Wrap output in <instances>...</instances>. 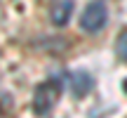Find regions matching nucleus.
Listing matches in <instances>:
<instances>
[{
  "label": "nucleus",
  "mask_w": 127,
  "mask_h": 118,
  "mask_svg": "<svg viewBox=\"0 0 127 118\" xmlns=\"http://www.w3.org/2000/svg\"><path fill=\"white\" fill-rule=\"evenodd\" d=\"M59 95H61L59 80L40 83V85L35 87V92H33V111H35L38 116H47L54 109V104L59 102Z\"/></svg>",
  "instance_id": "f257e3e1"
},
{
  "label": "nucleus",
  "mask_w": 127,
  "mask_h": 118,
  "mask_svg": "<svg viewBox=\"0 0 127 118\" xmlns=\"http://www.w3.org/2000/svg\"><path fill=\"white\" fill-rule=\"evenodd\" d=\"M106 19H108V9H106V2L101 0H92L85 7L80 17V28L85 33H99L101 28L106 26Z\"/></svg>",
  "instance_id": "f03ea898"
},
{
  "label": "nucleus",
  "mask_w": 127,
  "mask_h": 118,
  "mask_svg": "<svg viewBox=\"0 0 127 118\" xmlns=\"http://www.w3.org/2000/svg\"><path fill=\"white\" fill-rule=\"evenodd\" d=\"M73 7H75V2L73 0H59V2L52 7V24L54 26H64V24H68V19H71L73 14Z\"/></svg>",
  "instance_id": "7ed1b4c3"
},
{
  "label": "nucleus",
  "mask_w": 127,
  "mask_h": 118,
  "mask_svg": "<svg viewBox=\"0 0 127 118\" xmlns=\"http://www.w3.org/2000/svg\"><path fill=\"white\" fill-rule=\"evenodd\" d=\"M71 87H73V92H75L78 97H82V95H87V92L92 90V78L87 76V73H82V71L71 73Z\"/></svg>",
  "instance_id": "20e7f679"
},
{
  "label": "nucleus",
  "mask_w": 127,
  "mask_h": 118,
  "mask_svg": "<svg viewBox=\"0 0 127 118\" xmlns=\"http://www.w3.org/2000/svg\"><path fill=\"white\" fill-rule=\"evenodd\" d=\"M115 55H118V59L127 61V28L118 36V43H115Z\"/></svg>",
  "instance_id": "39448f33"
},
{
  "label": "nucleus",
  "mask_w": 127,
  "mask_h": 118,
  "mask_svg": "<svg viewBox=\"0 0 127 118\" xmlns=\"http://www.w3.org/2000/svg\"><path fill=\"white\" fill-rule=\"evenodd\" d=\"M123 90H125V92H127V80H123Z\"/></svg>",
  "instance_id": "423d86ee"
}]
</instances>
